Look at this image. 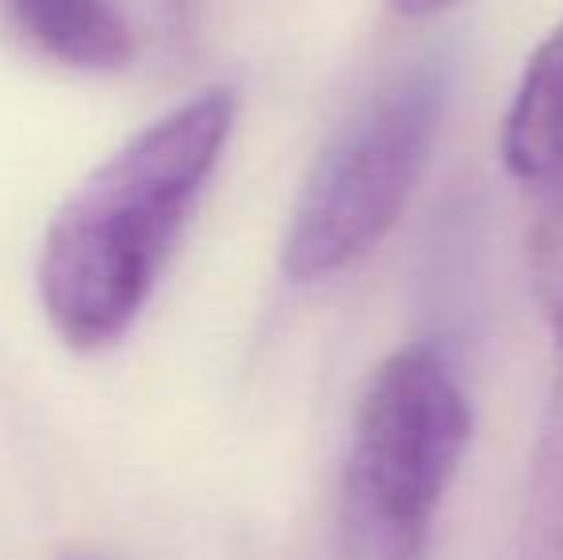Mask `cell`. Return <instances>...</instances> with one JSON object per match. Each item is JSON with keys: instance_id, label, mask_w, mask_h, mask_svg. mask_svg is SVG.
I'll list each match as a JSON object with an SVG mask.
<instances>
[{"instance_id": "obj_1", "label": "cell", "mask_w": 563, "mask_h": 560, "mask_svg": "<svg viewBox=\"0 0 563 560\" xmlns=\"http://www.w3.org/2000/svg\"><path fill=\"white\" fill-rule=\"evenodd\" d=\"M234 116L230 89L196 92L126 139L58 208L38 254V299L66 345L104 350L134 327L223 157Z\"/></svg>"}, {"instance_id": "obj_2", "label": "cell", "mask_w": 563, "mask_h": 560, "mask_svg": "<svg viewBox=\"0 0 563 560\" xmlns=\"http://www.w3.org/2000/svg\"><path fill=\"white\" fill-rule=\"evenodd\" d=\"M472 441V407L433 345H402L368 376L349 430L338 560H426L433 515Z\"/></svg>"}, {"instance_id": "obj_3", "label": "cell", "mask_w": 563, "mask_h": 560, "mask_svg": "<svg viewBox=\"0 0 563 560\" xmlns=\"http://www.w3.org/2000/svg\"><path fill=\"white\" fill-rule=\"evenodd\" d=\"M445 97V69L402 74L322 150L284 234L280 262L291 281L334 277L387 239L426 173Z\"/></svg>"}, {"instance_id": "obj_4", "label": "cell", "mask_w": 563, "mask_h": 560, "mask_svg": "<svg viewBox=\"0 0 563 560\" xmlns=\"http://www.w3.org/2000/svg\"><path fill=\"white\" fill-rule=\"evenodd\" d=\"M20 35L69 69L112 74L134 62L139 39L119 0H8Z\"/></svg>"}, {"instance_id": "obj_5", "label": "cell", "mask_w": 563, "mask_h": 560, "mask_svg": "<svg viewBox=\"0 0 563 560\" xmlns=\"http://www.w3.org/2000/svg\"><path fill=\"white\" fill-rule=\"evenodd\" d=\"M503 157L518 180L563 188V23L529 58L503 123Z\"/></svg>"}, {"instance_id": "obj_6", "label": "cell", "mask_w": 563, "mask_h": 560, "mask_svg": "<svg viewBox=\"0 0 563 560\" xmlns=\"http://www.w3.org/2000/svg\"><path fill=\"white\" fill-rule=\"evenodd\" d=\"M518 560H563V381L552 388L533 441Z\"/></svg>"}, {"instance_id": "obj_7", "label": "cell", "mask_w": 563, "mask_h": 560, "mask_svg": "<svg viewBox=\"0 0 563 560\" xmlns=\"http://www.w3.org/2000/svg\"><path fill=\"white\" fill-rule=\"evenodd\" d=\"M529 265H533V288L544 307V319L556 338L563 358V219H544L529 242Z\"/></svg>"}, {"instance_id": "obj_8", "label": "cell", "mask_w": 563, "mask_h": 560, "mask_svg": "<svg viewBox=\"0 0 563 560\" xmlns=\"http://www.w3.org/2000/svg\"><path fill=\"white\" fill-rule=\"evenodd\" d=\"M449 4H456V0H395V8H399L402 15H438V12H445Z\"/></svg>"}]
</instances>
